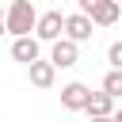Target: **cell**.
I'll return each mask as SVG.
<instances>
[{
	"instance_id": "3",
	"label": "cell",
	"mask_w": 122,
	"mask_h": 122,
	"mask_svg": "<svg viewBox=\"0 0 122 122\" xmlns=\"http://www.w3.org/2000/svg\"><path fill=\"white\" fill-rule=\"evenodd\" d=\"M38 57H42V38H38V34H15V38H11V61L30 65V61H38Z\"/></svg>"
},
{
	"instance_id": "10",
	"label": "cell",
	"mask_w": 122,
	"mask_h": 122,
	"mask_svg": "<svg viewBox=\"0 0 122 122\" xmlns=\"http://www.w3.org/2000/svg\"><path fill=\"white\" fill-rule=\"evenodd\" d=\"M103 88H107L114 99H122V69H111V72L103 76Z\"/></svg>"
},
{
	"instance_id": "6",
	"label": "cell",
	"mask_w": 122,
	"mask_h": 122,
	"mask_svg": "<svg viewBox=\"0 0 122 122\" xmlns=\"http://www.w3.org/2000/svg\"><path fill=\"white\" fill-rule=\"evenodd\" d=\"M88 99H92V88L80 84V80H72V84L61 88V107H65V111H84Z\"/></svg>"
},
{
	"instance_id": "1",
	"label": "cell",
	"mask_w": 122,
	"mask_h": 122,
	"mask_svg": "<svg viewBox=\"0 0 122 122\" xmlns=\"http://www.w3.org/2000/svg\"><path fill=\"white\" fill-rule=\"evenodd\" d=\"M38 27V8L30 0H11L8 4V34H30Z\"/></svg>"
},
{
	"instance_id": "9",
	"label": "cell",
	"mask_w": 122,
	"mask_h": 122,
	"mask_svg": "<svg viewBox=\"0 0 122 122\" xmlns=\"http://www.w3.org/2000/svg\"><path fill=\"white\" fill-rule=\"evenodd\" d=\"M92 118H111L114 114V95L107 92V88H99V92H92V99H88V107H84Z\"/></svg>"
},
{
	"instance_id": "7",
	"label": "cell",
	"mask_w": 122,
	"mask_h": 122,
	"mask_svg": "<svg viewBox=\"0 0 122 122\" xmlns=\"http://www.w3.org/2000/svg\"><path fill=\"white\" fill-rule=\"evenodd\" d=\"M27 72H30V84H34V88H53V80H57V65H53V61H42V57L30 61Z\"/></svg>"
},
{
	"instance_id": "13",
	"label": "cell",
	"mask_w": 122,
	"mask_h": 122,
	"mask_svg": "<svg viewBox=\"0 0 122 122\" xmlns=\"http://www.w3.org/2000/svg\"><path fill=\"white\" fill-rule=\"evenodd\" d=\"M76 4H80V11H92V8L99 4V0H76Z\"/></svg>"
},
{
	"instance_id": "14",
	"label": "cell",
	"mask_w": 122,
	"mask_h": 122,
	"mask_svg": "<svg viewBox=\"0 0 122 122\" xmlns=\"http://www.w3.org/2000/svg\"><path fill=\"white\" fill-rule=\"evenodd\" d=\"M114 118H118V122H122V107H114Z\"/></svg>"
},
{
	"instance_id": "8",
	"label": "cell",
	"mask_w": 122,
	"mask_h": 122,
	"mask_svg": "<svg viewBox=\"0 0 122 122\" xmlns=\"http://www.w3.org/2000/svg\"><path fill=\"white\" fill-rule=\"evenodd\" d=\"M88 15L95 19V27H114V23H118V15H122V0H99Z\"/></svg>"
},
{
	"instance_id": "5",
	"label": "cell",
	"mask_w": 122,
	"mask_h": 122,
	"mask_svg": "<svg viewBox=\"0 0 122 122\" xmlns=\"http://www.w3.org/2000/svg\"><path fill=\"white\" fill-rule=\"evenodd\" d=\"M34 34H38L42 42H53V38H61V34H65V15H61V11H42V15H38V27H34Z\"/></svg>"
},
{
	"instance_id": "11",
	"label": "cell",
	"mask_w": 122,
	"mask_h": 122,
	"mask_svg": "<svg viewBox=\"0 0 122 122\" xmlns=\"http://www.w3.org/2000/svg\"><path fill=\"white\" fill-rule=\"evenodd\" d=\"M107 61H111V69H122V42H111V50H107Z\"/></svg>"
},
{
	"instance_id": "4",
	"label": "cell",
	"mask_w": 122,
	"mask_h": 122,
	"mask_svg": "<svg viewBox=\"0 0 122 122\" xmlns=\"http://www.w3.org/2000/svg\"><path fill=\"white\" fill-rule=\"evenodd\" d=\"M65 34L76 38V42H88L95 34V19L88 11H72V15H65Z\"/></svg>"
},
{
	"instance_id": "12",
	"label": "cell",
	"mask_w": 122,
	"mask_h": 122,
	"mask_svg": "<svg viewBox=\"0 0 122 122\" xmlns=\"http://www.w3.org/2000/svg\"><path fill=\"white\" fill-rule=\"evenodd\" d=\"M0 34H8V8H0Z\"/></svg>"
},
{
	"instance_id": "2",
	"label": "cell",
	"mask_w": 122,
	"mask_h": 122,
	"mask_svg": "<svg viewBox=\"0 0 122 122\" xmlns=\"http://www.w3.org/2000/svg\"><path fill=\"white\" fill-rule=\"evenodd\" d=\"M50 61H53L57 69H72V65L80 61V42L69 38V34L53 38V42H50Z\"/></svg>"
}]
</instances>
